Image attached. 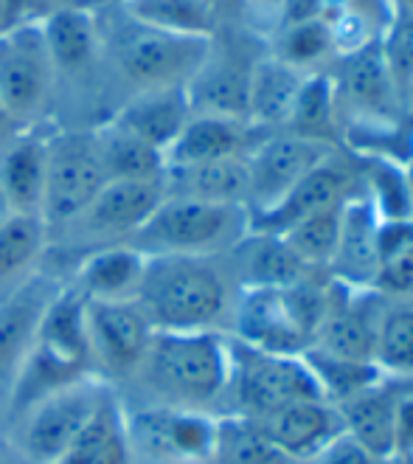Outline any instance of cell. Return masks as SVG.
Listing matches in <instances>:
<instances>
[{"label": "cell", "instance_id": "obj_1", "mask_svg": "<svg viewBox=\"0 0 413 464\" xmlns=\"http://www.w3.org/2000/svg\"><path fill=\"white\" fill-rule=\"evenodd\" d=\"M239 285L226 256H147L135 304L155 333H226Z\"/></svg>", "mask_w": 413, "mask_h": 464}, {"label": "cell", "instance_id": "obj_2", "mask_svg": "<svg viewBox=\"0 0 413 464\" xmlns=\"http://www.w3.org/2000/svg\"><path fill=\"white\" fill-rule=\"evenodd\" d=\"M231 377V338L226 333H155L135 380L149 402L223 411Z\"/></svg>", "mask_w": 413, "mask_h": 464}, {"label": "cell", "instance_id": "obj_3", "mask_svg": "<svg viewBox=\"0 0 413 464\" xmlns=\"http://www.w3.org/2000/svg\"><path fill=\"white\" fill-rule=\"evenodd\" d=\"M93 374L85 298L62 285L45 307L32 349L9 386V414L17 417L25 405Z\"/></svg>", "mask_w": 413, "mask_h": 464}, {"label": "cell", "instance_id": "obj_4", "mask_svg": "<svg viewBox=\"0 0 413 464\" xmlns=\"http://www.w3.org/2000/svg\"><path fill=\"white\" fill-rule=\"evenodd\" d=\"M332 287L329 273H312L290 287L239 290L228 335L254 349L301 354L321 330Z\"/></svg>", "mask_w": 413, "mask_h": 464}, {"label": "cell", "instance_id": "obj_5", "mask_svg": "<svg viewBox=\"0 0 413 464\" xmlns=\"http://www.w3.org/2000/svg\"><path fill=\"white\" fill-rule=\"evenodd\" d=\"M247 231L251 211L245 206L167 195L130 245L147 256H226Z\"/></svg>", "mask_w": 413, "mask_h": 464}, {"label": "cell", "instance_id": "obj_6", "mask_svg": "<svg viewBox=\"0 0 413 464\" xmlns=\"http://www.w3.org/2000/svg\"><path fill=\"white\" fill-rule=\"evenodd\" d=\"M231 338V335H228ZM323 397L304 354H282L254 349L231 338V377L223 400V411L242 420L262 422L279 408Z\"/></svg>", "mask_w": 413, "mask_h": 464}, {"label": "cell", "instance_id": "obj_7", "mask_svg": "<svg viewBox=\"0 0 413 464\" xmlns=\"http://www.w3.org/2000/svg\"><path fill=\"white\" fill-rule=\"evenodd\" d=\"M121 414L132 464H214L219 414L160 402H121Z\"/></svg>", "mask_w": 413, "mask_h": 464}, {"label": "cell", "instance_id": "obj_8", "mask_svg": "<svg viewBox=\"0 0 413 464\" xmlns=\"http://www.w3.org/2000/svg\"><path fill=\"white\" fill-rule=\"evenodd\" d=\"M110 392L113 386H107L96 374H88L25 405L17 417H12L14 453L29 464L53 461L88 425Z\"/></svg>", "mask_w": 413, "mask_h": 464}, {"label": "cell", "instance_id": "obj_9", "mask_svg": "<svg viewBox=\"0 0 413 464\" xmlns=\"http://www.w3.org/2000/svg\"><path fill=\"white\" fill-rule=\"evenodd\" d=\"M130 20V17H127ZM214 37L172 34L130 20L116 37V65L135 91L186 85L206 63Z\"/></svg>", "mask_w": 413, "mask_h": 464}, {"label": "cell", "instance_id": "obj_10", "mask_svg": "<svg viewBox=\"0 0 413 464\" xmlns=\"http://www.w3.org/2000/svg\"><path fill=\"white\" fill-rule=\"evenodd\" d=\"M53 71L40 17L0 29V104L12 124H29L40 116Z\"/></svg>", "mask_w": 413, "mask_h": 464}, {"label": "cell", "instance_id": "obj_11", "mask_svg": "<svg viewBox=\"0 0 413 464\" xmlns=\"http://www.w3.org/2000/svg\"><path fill=\"white\" fill-rule=\"evenodd\" d=\"M107 183L91 132H68L48 139V167L40 217L51 231H60L91 206Z\"/></svg>", "mask_w": 413, "mask_h": 464}, {"label": "cell", "instance_id": "obj_12", "mask_svg": "<svg viewBox=\"0 0 413 464\" xmlns=\"http://www.w3.org/2000/svg\"><path fill=\"white\" fill-rule=\"evenodd\" d=\"M85 315L93 374L107 386L135 380L155 335L141 307L135 302H88L85 298Z\"/></svg>", "mask_w": 413, "mask_h": 464}, {"label": "cell", "instance_id": "obj_13", "mask_svg": "<svg viewBox=\"0 0 413 464\" xmlns=\"http://www.w3.org/2000/svg\"><path fill=\"white\" fill-rule=\"evenodd\" d=\"M338 104V130L349 121H410L379 53V37L329 68Z\"/></svg>", "mask_w": 413, "mask_h": 464}, {"label": "cell", "instance_id": "obj_14", "mask_svg": "<svg viewBox=\"0 0 413 464\" xmlns=\"http://www.w3.org/2000/svg\"><path fill=\"white\" fill-rule=\"evenodd\" d=\"M335 150L341 147L304 139L287 130L267 132L247 152V211L262 214L284 200L290 188Z\"/></svg>", "mask_w": 413, "mask_h": 464}, {"label": "cell", "instance_id": "obj_15", "mask_svg": "<svg viewBox=\"0 0 413 464\" xmlns=\"http://www.w3.org/2000/svg\"><path fill=\"white\" fill-rule=\"evenodd\" d=\"M363 192V163L346 150H335L312 172L301 178L284 200L262 214H251V228L282 234L310 214L338 208Z\"/></svg>", "mask_w": 413, "mask_h": 464}, {"label": "cell", "instance_id": "obj_16", "mask_svg": "<svg viewBox=\"0 0 413 464\" xmlns=\"http://www.w3.org/2000/svg\"><path fill=\"white\" fill-rule=\"evenodd\" d=\"M163 198H167L163 180H107L91 206L65 228H76L85 237L130 242Z\"/></svg>", "mask_w": 413, "mask_h": 464}, {"label": "cell", "instance_id": "obj_17", "mask_svg": "<svg viewBox=\"0 0 413 464\" xmlns=\"http://www.w3.org/2000/svg\"><path fill=\"white\" fill-rule=\"evenodd\" d=\"M382 310L385 295L377 290H351L335 282L332 302L310 349L351 361H374V338Z\"/></svg>", "mask_w": 413, "mask_h": 464}, {"label": "cell", "instance_id": "obj_18", "mask_svg": "<svg viewBox=\"0 0 413 464\" xmlns=\"http://www.w3.org/2000/svg\"><path fill=\"white\" fill-rule=\"evenodd\" d=\"M259 425L275 442V448L290 456L295 464L315 461L329 445L346 433L341 408L323 397L290 402L275 414L264 417Z\"/></svg>", "mask_w": 413, "mask_h": 464}, {"label": "cell", "instance_id": "obj_19", "mask_svg": "<svg viewBox=\"0 0 413 464\" xmlns=\"http://www.w3.org/2000/svg\"><path fill=\"white\" fill-rule=\"evenodd\" d=\"M259 57V53H256ZM256 57L245 60L234 48H226L214 34V45L197 73L186 82L191 113L228 116L247 121V82Z\"/></svg>", "mask_w": 413, "mask_h": 464}, {"label": "cell", "instance_id": "obj_20", "mask_svg": "<svg viewBox=\"0 0 413 464\" xmlns=\"http://www.w3.org/2000/svg\"><path fill=\"white\" fill-rule=\"evenodd\" d=\"M377 214L366 195H354L341 211V231L332 262L326 273L329 279L351 290H374L379 270L377 254Z\"/></svg>", "mask_w": 413, "mask_h": 464}, {"label": "cell", "instance_id": "obj_21", "mask_svg": "<svg viewBox=\"0 0 413 464\" xmlns=\"http://www.w3.org/2000/svg\"><path fill=\"white\" fill-rule=\"evenodd\" d=\"M231 273L239 290H259V287H290L301 279L312 276V267H307L295 256L282 234L273 231H247L234 248L226 254Z\"/></svg>", "mask_w": 413, "mask_h": 464}, {"label": "cell", "instance_id": "obj_22", "mask_svg": "<svg viewBox=\"0 0 413 464\" xmlns=\"http://www.w3.org/2000/svg\"><path fill=\"white\" fill-rule=\"evenodd\" d=\"M60 287L62 285L37 273L0 302V386H6V392L32 349L45 307Z\"/></svg>", "mask_w": 413, "mask_h": 464}, {"label": "cell", "instance_id": "obj_23", "mask_svg": "<svg viewBox=\"0 0 413 464\" xmlns=\"http://www.w3.org/2000/svg\"><path fill=\"white\" fill-rule=\"evenodd\" d=\"M147 270V254L130 242L99 245L79 259L68 282L88 302H135Z\"/></svg>", "mask_w": 413, "mask_h": 464}, {"label": "cell", "instance_id": "obj_24", "mask_svg": "<svg viewBox=\"0 0 413 464\" xmlns=\"http://www.w3.org/2000/svg\"><path fill=\"white\" fill-rule=\"evenodd\" d=\"M267 132L256 130L245 119L228 116H197L191 113L180 135L167 150V169L191 167V163H206L219 158H239L251 152Z\"/></svg>", "mask_w": 413, "mask_h": 464}, {"label": "cell", "instance_id": "obj_25", "mask_svg": "<svg viewBox=\"0 0 413 464\" xmlns=\"http://www.w3.org/2000/svg\"><path fill=\"white\" fill-rule=\"evenodd\" d=\"M188 119H191V104L186 96V85L135 91L127 99V104L113 116V121L121 130L160 150L163 155H167V150L172 147V141L180 135Z\"/></svg>", "mask_w": 413, "mask_h": 464}, {"label": "cell", "instance_id": "obj_26", "mask_svg": "<svg viewBox=\"0 0 413 464\" xmlns=\"http://www.w3.org/2000/svg\"><path fill=\"white\" fill-rule=\"evenodd\" d=\"M304 79L307 73L275 60L270 51L259 53L247 82V121L262 132L284 130Z\"/></svg>", "mask_w": 413, "mask_h": 464}, {"label": "cell", "instance_id": "obj_27", "mask_svg": "<svg viewBox=\"0 0 413 464\" xmlns=\"http://www.w3.org/2000/svg\"><path fill=\"white\" fill-rule=\"evenodd\" d=\"M163 186H167L169 198L247 208V155L172 167L163 175Z\"/></svg>", "mask_w": 413, "mask_h": 464}, {"label": "cell", "instance_id": "obj_28", "mask_svg": "<svg viewBox=\"0 0 413 464\" xmlns=\"http://www.w3.org/2000/svg\"><path fill=\"white\" fill-rule=\"evenodd\" d=\"M48 167V139L37 132L20 135L0 152V188L12 214L40 217ZM43 220V217H40Z\"/></svg>", "mask_w": 413, "mask_h": 464}, {"label": "cell", "instance_id": "obj_29", "mask_svg": "<svg viewBox=\"0 0 413 464\" xmlns=\"http://www.w3.org/2000/svg\"><path fill=\"white\" fill-rule=\"evenodd\" d=\"M341 408L346 433L377 461H394V411L397 383L385 377L374 389L346 400Z\"/></svg>", "mask_w": 413, "mask_h": 464}, {"label": "cell", "instance_id": "obj_30", "mask_svg": "<svg viewBox=\"0 0 413 464\" xmlns=\"http://www.w3.org/2000/svg\"><path fill=\"white\" fill-rule=\"evenodd\" d=\"M48 464H132L124 433L121 400L110 392L76 440Z\"/></svg>", "mask_w": 413, "mask_h": 464}, {"label": "cell", "instance_id": "obj_31", "mask_svg": "<svg viewBox=\"0 0 413 464\" xmlns=\"http://www.w3.org/2000/svg\"><path fill=\"white\" fill-rule=\"evenodd\" d=\"M48 239L51 234L40 217H6V223L0 226V302L37 276Z\"/></svg>", "mask_w": 413, "mask_h": 464}, {"label": "cell", "instance_id": "obj_32", "mask_svg": "<svg viewBox=\"0 0 413 464\" xmlns=\"http://www.w3.org/2000/svg\"><path fill=\"white\" fill-rule=\"evenodd\" d=\"M43 37L57 71L88 68L99 51V23L85 6H62L40 17Z\"/></svg>", "mask_w": 413, "mask_h": 464}, {"label": "cell", "instance_id": "obj_33", "mask_svg": "<svg viewBox=\"0 0 413 464\" xmlns=\"http://www.w3.org/2000/svg\"><path fill=\"white\" fill-rule=\"evenodd\" d=\"M91 135L107 180H163L167 175L163 152L135 139L116 121L101 124Z\"/></svg>", "mask_w": 413, "mask_h": 464}, {"label": "cell", "instance_id": "obj_34", "mask_svg": "<svg viewBox=\"0 0 413 464\" xmlns=\"http://www.w3.org/2000/svg\"><path fill=\"white\" fill-rule=\"evenodd\" d=\"M267 51L275 60H282L284 65L307 76L318 71H329L338 60L332 29H329V23L321 17L287 23L282 29H275L267 37Z\"/></svg>", "mask_w": 413, "mask_h": 464}, {"label": "cell", "instance_id": "obj_35", "mask_svg": "<svg viewBox=\"0 0 413 464\" xmlns=\"http://www.w3.org/2000/svg\"><path fill=\"white\" fill-rule=\"evenodd\" d=\"M284 130L295 132V135H304V139H315V141L341 147L338 104H335V88H332V76H329V71H318L304 79Z\"/></svg>", "mask_w": 413, "mask_h": 464}, {"label": "cell", "instance_id": "obj_36", "mask_svg": "<svg viewBox=\"0 0 413 464\" xmlns=\"http://www.w3.org/2000/svg\"><path fill=\"white\" fill-rule=\"evenodd\" d=\"M130 20L172 34H216V9L203 0H121Z\"/></svg>", "mask_w": 413, "mask_h": 464}, {"label": "cell", "instance_id": "obj_37", "mask_svg": "<svg viewBox=\"0 0 413 464\" xmlns=\"http://www.w3.org/2000/svg\"><path fill=\"white\" fill-rule=\"evenodd\" d=\"M374 363L379 372L405 383L413 380V302H389L377 324L374 338Z\"/></svg>", "mask_w": 413, "mask_h": 464}, {"label": "cell", "instance_id": "obj_38", "mask_svg": "<svg viewBox=\"0 0 413 464\" xmlns=\"http://www.w3.org/2000/svg\"><path fill=\"white\" fill-rule=\"evenodd\" d=\"M301 354H304L323 400L335 405H343L346 400L374 389L385 380V374L379 372L374 361L338 358V354H326L321 349H304Z\"/></svg>", "mask_w": 413, "mask_h": 464}, {"label": "cell", "instance_id": "obj_39", "mask_svg": "<svg viewBox=\"0 0 413 464\" xmlns=\"http://www.w3.org/2000/svg\"><path fill=\"white\" fill-rule=\"evenodd\" d=\"M214 464H295L284 456L259 422L219 414V440Z\"/></svg>", "mask_w": 413, "mask_h": 464}, {"label": "cell", "instance_id": "obj_40", "mask_svg": "<svg viewBox=\"0 0 413 464\" xmlns=\"http://www.w3.org/2000/svg\"><path fill=\"white\" fill-rule=\"evenodd\" d=\"M363 195L371 203L377 220H413L405 163L389 158H360Z\"/></svg>", "mask_w": 413, "mask_h": 464}, {"label": "cell", "instance_id": "obj_41", "mask_svg": "<svg viewBox=\"0 0 413 464\" xmlns=\"http://www.w3.org/2000/svg\"><path fill=\"white\" fill-rule=\"evenodd\" d=\"M343 206L310 214V217H304V220L293 223L287 231H282V237L287 239V245L295 251V256L304 262L307 267L318 270V273H326L329 262H332L335 245H338V231H341V211H343Z\"/></svg>", "mask_w": 413, "mask_h": 464}, {"label": "cell", "instance_id": "obj_42", "mask_svg": "<svg viewBox=\"0 0 413 464\" xmlns=\"http://www.w3.org/2000/svg\"><path fill=\"white\" fill-rule=\"evenodd\" d=\"M379 53L389 76L405 104V93L413 82V14L394 12L379 32Z\"/></svg>", "mask_w": 413, "mask_h": 464}, {"label": "cell", "instance_id": "obj_43", "mask_svg": "<svg viewBox=\"0 0 413 464\" xmlns=\"http://www.w3.org/2000/svg\"><path fill=\"white\" fill-rule=\"evenodd\" d=\"M374 290L389 302H413V242L379 265Z\"/></svg>", "mask_w": 413, "mask_h": 464}, {"label": "cell", "instance_id": "obj_44", "mask_svg": "<svg viewBox=\"0 0 413 464\" xmlns=\"http://www.w3.org/2000/svg\"><path fill=\"white\" fill-rule=\"evenodd\" d=\"M397 383V380H394ZM394 461H413V380L397 383L394 411Z\"/></svg>", "mask_w": 413, "mask_h": 464}, {"label": "cell", "instance_id": "obj_45", "mask_svg": "<svg viewBox=\"0 0 413 464\" xmlns=\"http://www.w3.org/2000/svg\"><path fill=\"white\" fill-rule=\"evenodd\" d=\"M242 4H245L247 20L256 25V32L270 37L275 29H279L290 0H242Z\"/></svg>", "mask_w": 413, "mask_h": 464}, {"label": "cell", "instance_id": "obj_46", "mask_svg": "<svg viewBox=\"0 0 413 464\" xmlns=\"http://www.w3.org/2000/svg\"><path fill=\"white\" fill-rule=\"evenodd\" d=\"M310 464H382V461H377L366 448L357 445L349 433H343L341 440H335Z\"/></svg>", "mask_w": 413, "mask_h": 464}, {"label": "cell", "instance_id": "obj_47", "mask_svg": "<svg viewBox=\"0 0 413 464\" xmlns=\"http://www.w3.org/2000/svg\"><path fill=\"white\" fill-rule=\"evenodd\" d=\"M37 4L45 6V14L53 9H62V6H76V0H37Z\"/></svg>", "mask_w": 413, "mask_h": 464}, {"label": "cell", "instance_id": "obj_48", "mask_svg": "<svg viewBox=\"0 0 413 464\" xmlns=\"http://www.w3.org/2000/svg\"><path fill=\"white\" fill-rule=\"evenodd\" d=\"M391 12L413 14V0H391Z\"/></svg>", "mask_w": 413, "mask_h": 464}, {"label": "cell", "instance_id": "obj_49", "mask_svg": "<svg viewBox=\"0 0 413 464\" xmlns=\"http://www.w3.org/2000/svg\"><path fill=\"white\" fill-rule=\"evenodd\" d=\"M405 175H408V192H410V214H413V158L405 163Z\"/></svg>", "mask_w": 413, "mask_h": 464}, {"label": "cell", "instance_id": "obj_50", "mask_svg": "<svg viewBox=\"0 0 413 464\" xmlns=\"http://www.w3.org/2000/svg\"><path fill=\"white\" fill-rule=\"evenodd\" d=\"M12 214V208H9V203H6V198H4V188H0V226L6 223V217Z\"/></svg>", "mask_w": 413, "mask_h": 464}, {"label": "cell", "instance_id": "obj_51", "mask_svg": "<svg viewBox=\"0 0 413 464\" xmlns=\"http://www.w3.org/2000/svg\"><path fill=\"white\" fill-rule=\"evenodd\" d=\"M405 113H408V119H410V124H413V82H410V88H408V93H405Z\"/></svg>", "mask_w": 413, "mask_h": 464}, {"label": "cell", "instance_id": "obj_52", "mask_svg": "<svg viewBox=\"0 0 413 464\" xmlns=\"http://www.w3.org/2000/svg\"><path fill=\"white\" fill-rule=\"evenodd\" d=\"M6 14H9V0H0V29H6Z\"/></svg>", "mask_w": 413, "mask_h": 464}, {"label": "cell", "instance_id": "obj_53", "mask_svg": "<svg viewBox=\"0 0 413 464\" xmlns=\"http://www.w3.org/2000/svg\"><path fill=\"white\" fill-rule=\"evenodd\" d=\"M6 127H12V121H9L6 111H4V104H0V135H4V132H6Z\"/></svg>", "mask_w": 413, "mask_h": 464}, {"label": "cell", "instance_id": "obj_54", "mask_svg": "<svg viewBox=\"0 0 413 464\" xmlns=\"http://www.w3.org/2000/svg\"><path fill=\"white\" fill-rule=\"evenodd\" d=\"M203 4H208V6H214V9H216V0H203Z\"/></svg>", "mask_w": 413, "mask_h": 464}, {"label": "cell", "instance_id": "obj_55", "mask_svg": "<svg viewBox=\"0 0 413 464\" xmlns=\"http://www.w3.org/2000/svg\"><path fill=\"white\" fill-rule=\"evenodd\" d=\"M382 464H397V461H382Z\"/></svg>", "mask_w": 413, "mask_h": 464}, {"label": "cell", "instance_id": "obj_56", "mask_svg": "<svg viewBox=\"0 0 413 464\" xmlns=\"http://www.w3.org/2000/svg\"><path fill=\"white\" fill-rule=\"evenodd\" d=\"M0 464H6V461H4V459H0Z\"/></svg>", "mask_w": 413, "mask_h": 464}, {"label": "cell", "instance_id": "obj_57", "mask_svg": "<svg viewBox=\"0 0 413 464\" xmlns=\"http://www.w3.org/2000/svg\"><path fill=\"white\" fill-rule=\"evenodd\" d=\"M399 464H402V461H399ZM408 464H413V461H408Z\"/></svg>", "mask_w": 413, "mask_h": 464}, {"label": "cell", "instance_id": "obj_58", "mask_svg": "<svg viewBox=\"0 0 413 464\" xmlns=\"http://www.w3.org/2000/svg\"><path fill=\"white\" fill-rule=\"evenodd\" d=\"M397 464H399V461H397Z\"/></svg>", "mask_w": 413, "mask_h": 464}]
</instances>
